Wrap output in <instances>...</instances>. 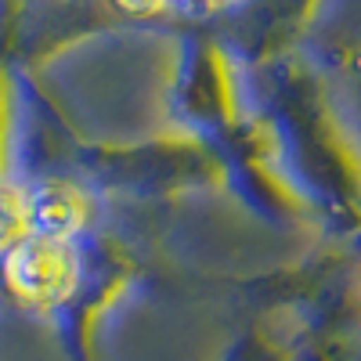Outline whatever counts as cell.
<instances>
[{
    "instance_id": "6da1fadb",
    "label": "cell",
    "mask_w": 361,
    "mask_h": 361,
    "mask_svg": "<svg viewBox=\"0 0 361 361\" xmlns=\"http://www.w3.org/2000/svg\"><path fill=\"white\" fill-rule=\"evenodd\" d=\"M8 286L29 300V304L51 307L58 300H66L76 286V257L66 246V238L51 235H33L11 246L4 260Z\"/></svg>"
},
{
    "instance_id": "277c9868",
    "label": "cell",
    "mask_w": 361,
    "mask_h": 361,
    "mask_svg": "<svg viewBox=\"0 0 361 361\" xmlns=\"http://www.w3.org/2000/svg\"><path fill=\"white\" fill-rule=\"evenodd\" d=\"M166 4V0H119V8L127 11H159Z\"/></svg>"
},
{
    "instance_id": "3957f363",
    "label": "cell",
    "mask_w": 361,
    "mask_h": 361,
    "mask_svg": "<svg viewBox=\"0 0 361 361\" xmlns=\"http://www.w3.org/2000/svg\"><path fill=\"white\" fill-rule=\"evenodd\" d=\"M29 228V199L18 192H0V243H18Z\"/></svg>"
},
{
    "instance_id": "5b68a950",
    "label": "cell",
    "mask_w": 361,
    "mask_h": 361,
    "mask_svg": "<svg viewBox=\"0 0 361 361\" xmlns=\"http://www.w3.org/2000/svg\"><path fill=\"white\" fill-rule=\"evenodd\" d=\"M180 8H188V11H214V8H221L224 0H177Z\"/></svg>"
},
{
    "instance_id": "7a4b0ae2",
    "label": "cell",
    "mask_w": 361,
    "mask_h": 361,
    "mask_svg": "<svg viewBox=\"0 0 361 361\" xmlns=\"http://www.w3.org/2000/svg\"><path fill=\"white\" fill-rule=\"evenodd\" d=\"M87 221V202L69 185H44L29 195V228L37 235L66 238Z\"/></svg>"
}]
</instances>
